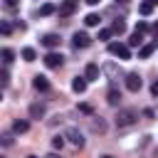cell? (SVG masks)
<instances>
[{
  "label": "cell",
  "instance_id": "e0dca14e",
  "mask_svg": "<svg viewBox=\"0 0 158 158\" xmlns=\"http://www.w3.org/2000/svg\"><path fill=\"white\" fill-rule=\"evenodd\" d=\"M126 44H128V47H141V44H143V32H136V30H133V35L128 37Z\"/></svg>",
  "mask_w": 158,
  "mask_h": 158
},
{
  "label": "cell",
  "instance_id": "8d00e7d4",
  "mask_svg": "<svg viewBox=\"0 0 158 158\" xmlns=\"http://www.w3.org/2000/svg\"><path fill=\"white\" fill-rule=\"evenodd\" d=\"M47 158H57V156H54V153H49V156H47Z\"/></svg>",
  "mask_w": 158,
  "mask_h": 158
},
{
  "label": "cell",
  "instance_id": "603a6c76",
  "mask_svg": "<svg viewBox=\"0 0 158 158\" xmlns=\"http://www.w3.org/2000/svg\"><path fill=\"white\" fill-rule=\"evenodd\" d=\"M12 59H15V52H12V49H7V47H5V49H2V62H5V64H10V62H12Z\"/></svg>",
  "mask_w": 158,
  "mask_h": 158
},
{
  "label": "cell",
  "instance_id": "5bb4252c",
  "mask_svg": "<svg viewBox=\"0 0 158 158\" xmlns=\"http://www.w3.org/2000/svg\"><path fill=\"white\" fill-rule=\"evenodd\" d=\"M156 47H158V40H153L151 44H143V47L138 49V57H141V59H148V57L153 54V49H156Z\"/></svg>",
  "mask_w": 158,
  "mask_h": 158
},
{
  "label": "cell",
  "instance_id": "8992f818",
  "mask_svg": "<svg viewBox=\"0 0 158 158\" xmlns=\"http://www.w3.org/2000/svg\"><path fill=\"white\" fill-rule=\"evenodd\" d=\"M72 44H74L77 49H84V47H89V44H91V37H89L86 32H74V37H72Z\"/></svg>",
  "mask_w": 158,
  "mask_h": 158
},
{
  "label": "cell",
  "instance_id": "2e32d148",
  "mask_svg": "<svg viewBox=\"0 0 158 158\" xmlns=\"http://www.w3.org/2000/svg\"><path fill=\"white\" fill-rule=\"evenodd\" d=\"M74 7H77V2H64V5L57 7V12H59V17H69L74 12Z\"/></svg>",
  "mask_w": 158,
  "mask_h": 158
},
{
  "label": "cell",
  "instance_id": "ffe728a7",
  "mask_svg": "<svg viewBox=\"0 0 158 158\" xmlns=\"http://www.w3.org/2000/svg\"><path fill=\"white\" fill-rule=\"evenodd\" d=\"M99 20H101V17H99L96 12H89V15L84 17V25H86V27H96V25H99Z\"/></svg>",
  "mask_w": 158,
  "mask_h": 158
},
{
  "label": "cell",
  "instance_id": "7402d4cb",
  "mask_svg": "<svg viewBox=\"0 0 158 158\" xmlns=\"http://www.w3.org/2000/svg\"><path fill=\"white\" fill-rule=\"evenodd\" d=\"M153 7H156V5H151V2L146 0V2H141V5H138V12H141V15H151V12H153Z\"/></svg>",
  "mask_w": 158,
  "mask_h": 158
},
{
  "label": "cell",
  "instance_id": "cb8c5ba5",
  "mask_svg": "<svg viewBox=\"0 0 158 158\" xmlns=\"http://www.w3.org/2000/svg\"><path fill=\"white\" fill-rule=\"evenodd\" d=\"M52 148L62 151V148H64V136H54V138H52Z\"/></svg>",
  "mask_w": 158,
  "mask_h": 158
},
{
  "label": "cell",
  "instance_id": "3957f363",
  "mask_svg": "<svg viewBox=\"0 0 158 158\" xmlns=\"http://www.w3.org/2000/svg\"><path fill=\"white\" fill-rule=\"evenodd\" d=\"M64 138H67L72 146H77V148H81V146H84V136H81V131H79V128H74V126H69V128L64 131Z\"/></svg>",
  "mask_w": 158,
  "mask_h": 158
},
{
  "label": "cell",
  "instance_id": "ab89813d",
  "mask_svg": "<svg viewBox=\"0 0 158 158\" xmlns=\"http://www.w3.org/2000/svg\"><path fill=\"white\" fill-rule=\"evenodd\" d=\"M27 158H37V156H27Z\"/></svg>",
  "mask_w": 158,
  "mask_h": 158
},
{
  "label": "cell",
  "instance_id": "836d02e7",
  "mask_svg": "<svg viewBox=\"0 0 158 158\" xmlns=\"http://www.w3.org/2000/svg\"><path fill=\"white\" fill-rule=\"evenodd\" d=\"M86 5H99V0H84Z\"/></svg>",
  "mask_w": 158,
  "mask_h": 158
},
{
  "label": "cell",
  "instance_id": "9c48e42d",
  "mask_svg": "<svg viewBox=\"0 0 158 158\" xmlns=\"http://www.w3.org/2000/svg\"><path fill=\"white\" fill-rule=\"evenodd\" d=\"M89 128H91L94 133H104V131H106V121H104L101 116H91V121H89Z\"/></svg>",
  "mask_w": 158,
  "mask_h": 158
},
{
  "label": "cell",
  "instance_id": "1f68e13d",
  "mask_svg": "<svg viewBox=\"0 0 158 158\" xmlns=\"http://www.w3.org/2000/svg\"><path fill=\"white\" fill-rule=\"evenodd\" d=\"M151 94H153V96H158V79L151 84Z\"/></svg>",
  "mask_w": 158,
  "mask_h": 158
},
{
  "label": "cell",
  "instance_id": "277c9868",
  "mask_svg": "<svg viewBox=\"0 0 158 158\" xmlns=\"http://www.w3.org/2000/svg\"><path fill=\"white\" fill-rule=\"evenodd\" d=\"M62 64H64V57L59 52H47L44 54V67L47 69H59Z\"/></svg>",
  "mask_w": 158,
  "mask_h": 158
},
{
  "label": "cell",
  "instance_id": "d6986e66",
  "mask_svg": "<svg viewBox=\"0 0 158 158\" xmlns=\"http://www.w3.org/2000/svg\"><path fill=\"white\" fill-rule=\"evenodd\" d=\"M111 32H114V35H123V32H126V22H123V20H114V22H111Z\"/></svg>",
  "mask_w": 158,
  "mask_h": 158
},
{
  "label": "cell",
  "instance_id": "9a60e30c",
  "mask_svg": "<svg viewBox=\"0 0 158 158\" xmlns=\"http://www.w3.org/2000/svg\"><path fill=\"white\" fill-rule=\"evenodd\" d=\"M27 128H30V123L25 118H15L12 121V133H27Z\"/></svg>",
  "mask_w": 158,
  "mask_h": 158
},
{
  "label": "cell",
  "instance_id": "f1b7e54d",
  "mask_svg": "<svg viewBox=\"0 0 158 158\" xmlns=\"http://www.w3.org/2000/svg\"><path fill=\"white\" fill-rule=\"evenodd\" d=\"M136 32H148V22H136Z\"/></svg>",
  "mask_w": 158,
  "mask_h": 158
},
{
  "label": "cell",
  "instance_id": "f546056e",
  "mask_svg": "<svg viewBox=\"0 0 158 158\" xmlns=\"http://www.w3.org/2000/svg\"><path fill=\"white\" fill-rule=\"evenodd\" d=\"M0 138H2V146H10V143H12V136H10V133H2Z\"/></svg>",
  "mask_w": 158,
  "mask_h": 158
},
{
  "label": "cell",
  "instance_id": "74e56055",
  "mask_svg": "<svg viewBox=\"0 0 158 158\" xmlns=\"http://www.w3.org/2000/svg\"><path fill=\"white\" fill-rule=\"evenodd\" d=\"M64 2H77V0H64Z\"/></svg>",
  "mask_w": 158,
  "mask_h": 158
},
{
  "label": "cell",
  "instance_id": "f35d334b",
  "mask_svg": "<svg viewBox=\"0 0 158 158\" xmlns=\"http://www.w3.org/2000/svg\"><path fill=\"white\" fill-rule=\"evenodd\" d=\"M101 158H114V156H101Z\"/></svg>",
  "mask_w": 158,
  "mask_h": 158
},
{
  "label": "cell",
  "instance_id": "8fae6325",
  "mask_svg": "<svg viewBox=\"0 0 158 158\" xmlns=\"http://www.w3.org/2000/svg\"><path fill=\"white\" fill-rule=\"evenodd\" d=\"M106 101H109L111 106H118V104H121V91H118L116 86H109V91H106Z\"/></svg>",
  "mask_w": 158,
  "mask_h": 158
},
{
  "label": "cell",
  "instance_id": "e575fe53",
  "mask_svg": "<svg viewBox=\"0 0 158 158\" xmlns=\"http://www.w3.org/2000/svg\"><path fill=\"white\" fill-rule=\"evenodd\" d=\"M148 2H151V5H158V0H148Z\"/></svg>",
  "mask_w": 158,
  "mask_h": 158
},
{
  "label": "cell",
  "instance_id": "484cf974",
  "mask_svg": "<svg viewBox=\"0 0 158 158\" xmlns=\"http://www.w3.org/2000/svg\"><path fill=\"white\" fill-rule=\"evenodd\" d=\"M79 111H81V114H86V116H94V109H91L89 104H79Z\"/></svg>",
  "mask_w": 158,
  "mask_h": 158
},
{
  "label": "cell",
  "instance_id": "52a82bcc",
  "mask_svg": "<svg viewBox=\"0 0 158 158\" xmlns=\"http://www.w3.org/2000/svg\"><path fill=\"white\" fill-rule=\"evenodd\" d=\"M44 114H47V109H44L42 101H32L30 104V118H42Z\"/></svg>",
  "mask_w": 158,
  "mask_h": 158
},
{
  "label": "cell",
  "instance_id": "30bf717a",
  "mask_svg": "<svg viewBox=\"0 0 158 158\" xmlns=\"http://www.w3.org/2000/svg\"><path fill=\"white\" fill-rule=\"evenodd\" d=\"M32 86H35L37 91H49V79L42 77V74H37V77L32 79Z\"/></svg>",
  "mask_w": 158,
  "mask_h": 158
},
{
  "label": "cell",
  "instance_id": "d590c367",
  "mask_svg": "<svg viewBox=\"0 0 158 158\" xmlns=\"http://www.w3.org/2000/svg\"><path fill=\"white\" fill-rule=\"evenodd\" d=\"M116 2H121V5H126V2H128V0H116Z\"/></svg>",
  "mask_w": 158,
  "mask_h": 158
},
{
  "label": "cell",
  "instance_id": "ba28073f",
  "mask_svg": "<svg viewBox=\"0 0 158 158\" xmlns=\"http://www.w3.org/2000/svg\"><path fill=\"white\" fill-rule=\"evenodd\" d=\"M59 35H54V32H47L44 37H42V44L47 47V49H54V47H59Z\"/></svg>",
  "mask_w": 158,
  "mask_h": 158
},
{
  "label": "cell",
  "instance_id": "d6a6232c",
  "mask_svg": "<svg viewBox=\"0 0 158 158\" xmlns=\"http://www.w3.org/2000/svg\"><path fill=\"white\" fill-rule=\"evenodd\" d=\"M151 32H153V37L158 40V22H156V25H151Z\"/></svg>",
  "mask_w": 158,
  "mask_h": 158
},
{
  "label": "cell",
  "instance_id": "4316f807",
  "mask_svg": "<svg viewBox=\"0 0 158 158\" xmlns=\"http://www.w3.org/2000/svg\"><path fill=\"white\" fill-rule=\"evenodd\" d=\"M111 35H114V32H111V27H109V30H106V27H104V30H99V40H109Z\"/></svg>",
  "mask_w": 158,
  "mask_h": 158
},
{
  "label": "cell",
  "instance_id": "7a4b0ae2",
  "mask_svg": "<svg viewBox=\"0 0 158 158\" xmlns=\"http://www.w3.org/2000/svg\"><path fill=\"white\" fill-rule=\"evenodd\" d=\"M109 54H114V57H118V59H131V49H128V44H123V42H111V44H109Z\"/></svg>",
  "mask_w": 158,
  "mask_h": 158
},
{
  "label": "cell",
  "instance_id": "44dd1931",
  "mask_svg": "<svg viewBox=\"0 0 158 158\" xmlns=\"http://www.w3.org/2000/svg\"><path fill=\"white\" fill-rule=\"evenodd\" d=\"M20 54H22V59H25V62H35V59H37V52H35L32 47H25Z\"/></svg>",
  "mask_w": 158,
  "mask_h": 158
},
{
  "label": "cell",
  "instance_id": "6da1fadb",
  "mask_svg": "<svg viewBox=\"0 0 158 158\" xmlns=\"http://www.w3.org/2000/svg\"><path fill=\"white\" fill-rule=\"evenodd\" d=\"M136 118H138V111L136 109H118V114H116L114 121H116L118 128H126V126H133Z\"/></svg>",
  "mask_w": 158,
  "mask_h": 158
},
{
  "label": "cell",
  "instance_id": "83f0119b",
  "mask_svg": "<svg viewBox=\"0 0 158 158\" xmlns=\"http://www.w3.org/2000/svg\"><path fill=\"white\" fill-rule=\"evenodd\" d=\"M0 81H2V86H7V84H10V74H7V69H2V72H0Z\"/></svg>",
  "mask_w": 158,
  "mask_h": 158
},
{
  "label": "cell",
  "instance_id": "7c38bea8",
  "mask_svg": "<svg viewBox=\"0 0 158 158\" xmlns=\"http://www.w3.org/2000/svg\"><path fill=\"white\" fill-rule=\"evenodd\" d=\"M99 72H101V69H99V64L89 62V64H86V69H84V77H86L89 81H94V79H99Z\"/></svg>",
  "mask_w": 158,
  "mask_h": 158
},
{
  "label": "cell",
  "instance_id": "ac0fdd59",
  "mask_svg": "<svg viewBox=\"0 0 158 158\" xmlns=\"http://www.w3.org/2000/svg\"><path fill=\"white\" fill-rule=\"evenodd\" d=\"M52 12H57V7H54L52 2H44V5L37 10V15H40V17H47V15H52Z\"/></svg>",
  "mask_w": 158,
  "mask_h": 158
},
{
  "label": "cell",
  "instance_id": "4fadbf2b",
  "mask_svg": "<svg viewBox=\"0 0 158 158\" xmlns=\"http://www.w3.org/2000/svg\"><path fill=\"white\" fill-rule=\"evenodd\" d=\"M86 81H89L86 77H74V79H72V89H74L77 94H84V91H86Z\"/></svg>",
  "mask_w": 158,
  "mask_h": 158
},
{
  "label": "cell",
  "instance_id": "d4e9b609",
  "mask_svg": "<svg viewBox=\"0 0 158 158\" xmlns=\"http://www.w3.org/2000/svg\"><path fill=\"white\" fill-rule=\"evenodd\" d=\"M0 32H2V35H5V37H7V35H10V32H12V25H10V22H7V20H2V22H0Z\"/></svg>",
  "mask_w": 158,
  "mask_h": 158
},
{
  "label": "cell",
  "instance_id": "5b68a950",
  "mask_svg": "<svg viewBox=\"0 0 158 158\" xmlns=\"http://www.w3.org/2000/svg\"><path fill=\"white\" fill-rule=\"evenodd\" d=\"M141 86H143V79H141L138 74H133V72L126 74V89H128V91L136 94V91H141Z\"/></svg>",
  "mask_w": 158,
  "mask_h": 158
},
{
  "label": "cell",
  "instance_id": "4dcf8cb0",
  "mask_svg": "<svg viewBox=\"0 0 158 158\" xmlns=\"http://www.w3.org/2000/svg\"><path fill=\"white\" fill-rule=\"evenodd\" d=\"M5 5H7V7H10V10H15V7H17V5H20V0H5Z\"/></svg>",
  "mask_w": 158,
  "mask_h": 158
}]
</instances>
